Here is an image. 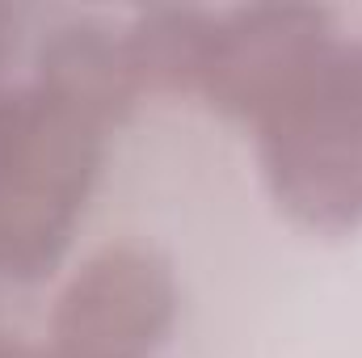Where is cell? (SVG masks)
<instances>
[{"label": "cell", "mask_w": 362, "mask_h": 358, "mask_svg": "<svg viewBox=\"0 0 362 358\" xmlns=\"http://www.w3.org/2000/svg\"><path fill=\"white\" fill-rule=\"evenodd\" d=\"M105 148V122L30 81L0 93V274L42 278L64 258Z\"/></svg>", "instance_id": "1"}, {"label": "cell", "mask_w": 362, "mask_h": 358, "mask_svg": "<svg viewBox=\"0 0 362 358\" xmlns=\"http://www.w3.org/2000/svg\"><path fill=\"white\" fill-rule=\"evenodd\" d=\"M253 127L274 202L312 232H354L362 224V110L346 76V38Z\"/></svg>", "instance_id": "2"}, {"label": "cell", "mask_w": 362, "mask_h": 358, "mask_svg": "<svg viewBox=\"0 0 362 358\" xmlns=\"http://www.w3.org/2000/svg\"><path fill=\"white\" fill-rule=\"evenodd\" d=\"M177 316V282L165 258L114 245L68 278L51 316L64 358H152Z\"/></svg>", "instance_id": "3"}, {"label": "cell", "mask_w": 362, "mask_h": 358, "mask_svg": "<svg viewBox=\"0 0 362 358\" xmlns=\"http://www.w3.org/2000/svg\"><path fill=\"white\" fill-rule=\"evenodd\" d=\"M333 42V17L312 4H253L219 13L198 97L219 114L253 122L295 81H303Z\"/></svg>", "instance_id": "4"}, {"label": "cell", "mask_w": 362, "mask_h": 358, "mask_svg": "<svg viewBox=\"0 0 362 358\" xmlns=\"http://www.w3.org/2000/svg\"><path fill=\"white\" fill-rule=\"evenodd\" d=\"M38 85L89 110L97 122H122L139 89L127 72L122 34H110L101 21H68L38 51Z\"/></svg>", "instance_id": "5"}, {"label": "cell", "mask_w": 362, "mask_h": 358, "mask_svg": "<svg viewBox=\"0 0 362 358\" xmlns=\"http://www.w3.org/2000/svg\"><path fill=\"white\" fill-rule=\"evenodd\" d=\"M215 17L202 8H148L122 30V55L127 72L144 93H198L211 38H215Z\"/></svg>", "instance_id": "6"}, {"label": "cell", "mask_w": 362, "mask_h": 358, "mask_svg": "<svg viewBox=\"0 0 362 358\" xmlns=\"http://www.w3.org/2000/svg\"><path fill=\"white\" fill-rule=\"evenodd\" d=\"M0 358H64L55 346H30V342H13L0 333Z\"/></svg>", "instance_id": "7"}, {"label": "cell", "mask_w": 362, "mask_h": 358, "mask_svg": "<svg viewBox=\"0 0 362 358\" xmlns=\"http://www.w3.org/2000/svg\"><path fill=\"white\" fill-rule=\"evenodd\" d=\"M346 76H350L354 101H358V110H362V42H346Z\"/></svg>", "instance_id": "8"}, {"label": "cell", "mask_w": 362, "mask_h": 358, "mask_svg": "<svg viewBox=\"0 0 362 358\" xmlns=\"http://www.w3.org/2000/svg\"><path fill=\"white\" fill-rule=\"evenodd\" d=\"M0 59H4V13H0Z\"/></svg>", "instance_id": "9"}]
</instances>
